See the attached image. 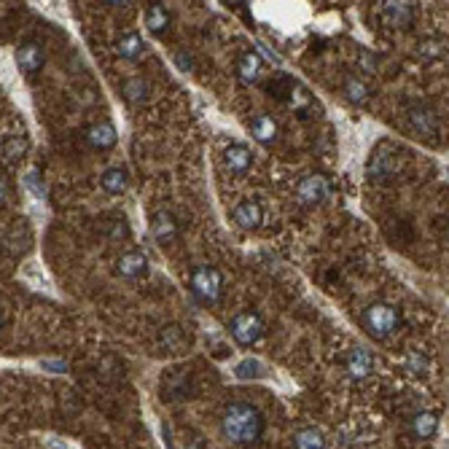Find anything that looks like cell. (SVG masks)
Masks as SVG:
<instances>
[{
    "mask_svg": "<svg viewBox=\"0 0 449 449\" xmlns=\"http://www.w3.org/2000/svg\"><path fill=\"white\" fill-rule=\"evenodd\" d=\"M261 431H264V417L256 407L237 401L223 412V436L232 444H253Z\"/></svg>",
    "mask_w": 449,
    "mask_h": 449,
    "instance_id": "cell-1",
    "label": "cell"
},
{
    "mask_svg": "<svg viewBox=\"0 0 449 449\" xmlns=\"http://www.w3.org/2000/svg\"><path fill=\"white\" fill-rule=\"evenodd\" d=\"M363 328H366L368 334L374 337V339H387V337H393L398 326H401V313L395 310L393 304H371L363 310Z\"/></svg>",
    "mask_w": 449,
    "mask_h": 449,
    "instance_id": "cell-2",
    "label": "cell"
},
{
    "mask_svg": "<svg viewBox=\"0 0 449 449\" xmlns=\"http://www.w3.org/2000/svg\"><path fill=\"white\" fill-rule=\"evenodd\" d=\"M191 288H194V293L202 301L213 304V301H218L221 293H223V277H221V272H218L216 267L199 264V267L191 272Z\"/></svg>",
    "mask_w": 449,
    "mask_h": 449,
    "instance_id": "cell-3",
    "label": "cell"
},
{
    "mask_svg": "<svg viewBox=\"0 0 449 449\" xmlns=\"http://www.w3.org/2000/svg\"><path fill=\"white\" fill-rule=\"evenodd\" d=\"M229 331H232V337L237 344H243V347H250V344H256L261 339V334H264V320H261L256 313H240L234 317L232 323H229Z\"/></svg>",
    "mask_w": 449,
    "mask_h": 449,
    "instance_id": "cell-4",
    "label": "cell"
},
{
    "mask_svg": "<svg viewBox=\"0 0 449 449\" xmlns=\"http://www.w3.org/2000/svg\"><path fill=\"white\" fill-rule=\"evenodd\" d=\"M401 153L390 146H380V148L371 153V159H368V173L374 177H380V180H390L401 173Z\"/></svg>",
    "mask_w": 449,
    "mask_h": 449,
    "instance_id": "cell-5",
    "label": "cell"
},
{
    "mask_svg": "<svg viewBox=\"0 0 449 449\" xmlns=\"http://www.w3.org/2000/svg\"><path fill=\"white\" fill-rule=\"evenodd\" d=\"M407 122L417 137H431L433 140L438 135V116L431 108H425V105H412L407 113Z\"/></svg>",
    "mask_w": 449,
    "mask_h": 449,
    "instance_id": "cell-6",
    "label": "cell"
},
{
    "mask_svg": "<svg viewBox=\"0 0 449 449\" xmlns=\"http://www.w3.org/2000/svg\"><path fill=\"white\" fill-rule=\"evenodd\" d=\"M296 194L304 204H320L328 197V180L323 175H307L296 186Z\"/></svg>",
    "mask_w": 449,
    "mask_h": 449,
    "instance_id": "cell-7",
    "label": "cell"
},
{
    "mask_svg": "<svg viewBox=\"0 0 449 449\" xmlns=\"http://www.w3.org/2000/svg\"><path fill=\"white\" fill-rule=\"evenodd\" d=\"M261 221H264V210H261V204L256 199H245V202H240L234 207V223L240 229L253 232V229L261 226Z\"/></svg>",
    "mask_w": 449,
    "mask_h": 449,
    "instance_id": "cell-8",
    "label": "cell"
},
{
    "mask_svg": "<svg viewBox=\"0 0 449 449\" xmlns=\"http://www.w3.org/2000/svg\"><path fill=\"white\" fill-rule=\"evenodd\" d=\"M382 19L390 25V28H409L414 22V6L412 3H385L382 6Z\"/></svg>",
    "mask_w": 449,
    "mask_h": 449,
    "instance_id": "cell-9",
    "label": "cell"
},
{
    "mask_svg": "<svg viewBox=\"0 0 449 449\" xmlns=\"http://www.w3.org/2000/svg\"><path fill=\"white\" fill-rule=\"evenodd\" d=\"M344 368H347L350 380H366L371 374V368H374V358L363 347H355L353 353L347 355V361H344Z\"/></svg>",
    "mask_w": 449,
    "mask_h": 449,
    "instance_id": "cell-10",
    "label": "cell"
},
{
    "mask_svg": "<svg viewBox=\"0 0 449 449\" xmlns=\"http://www.w3.org/2000/svg\"><path fill=\"white\" fill-rule=\"evenodd\" d=\"M237 73H240V78L245 83H256L261 78V73H264V59H261L259 52H253V49H247L240 54L237 59Z\"/></svg>",
    "mask_w": 449,
    "mask_h": 449,
    "instance_id": "cell-11",
    "label": "cell"
},
{
    "mask_svg": "<svg viewBox=\"0 0 449 449\" xmlns=\"http://www.w3.org/2000/svg\"><path fill=\"white\" fill-rule=\"evenodd\" d=\"M119 274L127 277V280H137V277H143V274L148 272V259H146V253H140V250H129V253H124L122 259H119Z\"/></svg>",
    "mask_w": 449,
    "mask_h": 449,
    "instance_id": "cell-12",
    "label": "cell"
},
{
    "mask_svg": "<svg viewBox=\"0 0 449 449\" xmlns=\"http://www.w3.org/2000/svg\"><path fill=\"white\" fill-rule=\"evenodd\" d=\"M86 140H89V146L97 151H108L116 146V127L110 122H100V124H92L89 129H86Z\"/></svg>",
    "mask_w": 449,
    "mask_h": 449,
    "instance_id": "cell-13",
    "label": "cell"
},
{
    "mask_svg": "<svg viewBox=\"0 0 449 449\" xmlns=\"http://www.w3.org/2000/svg\"><path fill=\"white\" fill-rule=\"evenodd\" d=\"M151 234H153V240L162 243V245L173 243L177 237L175 218L170 216V213H153V218H151Z\"/></svg>",
    "mask_w": 449,
    "mask_h": 449,
    "instance_id": "cell-14",
    "label": "cell"
},
{
    "mask_svg": "<svg viewBox=\"0 0 449 449\" xmlns=\"http://www.w3.org/2000/svg\"><path fill=\"white\" fill-rule=\"evenodd\" d=\"M223 164H226L229 173L243 175V173L250 170V164H253V153H250L245 146H229V148L223 151Z\"/></svg>",
    "mask_w": 449,
    "mask_h": 449,
    "instance_id": "cell-15",
    "label": "cell"
},
{
    "mask_svg": "<svg viewBox=\"0 0 449 449\" xmlns=\"http://www.w3.org/2000/svg\"><path fill=\"white\" fill-rule=\"evenodd\" d=\"M250 135L256 137L259 143H274V137H277V124H274L272 116H267V113H256L253 119H250Z\"/></svg>",
    "mask_w": 449,
    "mask_h": 449,
    "instance_id": "cell-16",
    "label": "cell"
},
{
    "mask_svg": "<svg viewBox=\"0 0 449 449\" xmlns=\"http://www.w3.org/2000/svg\"><path fill=\"white\" fill-rule=\"evenodd\" d=\"M16 62L25 73H35L43 65V49L38 43H22L19 52H16Z\"/></svg>",
    "mask_w": 449,
    "mask_h": 449,
    "instance_id": "cell-17",
    "label": "cell"
},
{
    "mask_svg": "<svg viewBox=\"0 0 449 449\" xmlns=\"http://www.w3.org/2000/svg\"><path fill=\"white\" fill-rule=\"evenodd\" d=\"M438 431V417L433 412H417L414 420H412V433L417 438H433Z\"/></svg>",
    "mask_w": 449,
    "mask_h": 449,
    "instance_id": "cell-18",
    "label": "cell"
},
{
    "mask_svg": "<svg viewBox=\"0 0 449 449\" xmlns=\"http://www.w3.org/2000/svg\"><path fill=\"white\" fill-rule=\"evenodd\" d=\"M146 25L153 35H162L167 33V25H170V14H167V8H164L162 3H151L148 11H146Z\"/></svg>",
    "mask_w": 449,
    "mask_h": 449,
    "instance_id": "cell-19",
    "label": "cell"
},
{
    "mask_svg": "<svg viewBox=\"0 0 449 449\" xmlns=\"http://www.w3.org/2000/svg\"><path fill=\"white\" fill-rule=\"evenodd\" d=\"M127 183H129V177H127V170H122V167H110V170L103 173V189L108 191V194H113V197L124 194Z\"/></svg>",
    "mask_w": 449,
    "mask_h": 449,
    "instance_id": "cell-20",
    "label": "cell"
},
{
    "mask_svg": "<svg viewBox=\"0 0 449 449\" xmlns=\"http://www.w3.org/2000/svg\"><path fill=\"white\" fill-rule=\"evenodd\" d=\"M116 52L124 59H137V57H143V52H146V43H143V38L137 33H127V35H122V41L116 43Z\"/></svg>",
    "mask_w": 449,
    "mask_h": 449,
    "instance_id": "cell-21",
    "label": "cell"
},
{
    "mask_svg": "<svg viewBox=\"0 0 449 449\" xmlns=\"http://www.w3.org/2000/svg\"><path fill=\"white\" fill-rule=\"evenodd\" d=\"M234 377H237V380H264V377H267V366H264L261 361H256V358H245V361L237 363Z\"/></svg>",
    "mask_w": 449,
    "mask_h": 449,
    "instance_id": "cell-22",
    "label": "cell"
},
{
    "mask_svg": "<svg viewBox=\"0 0 449 449\" xmlns=\"http://www.w3.org/2000/svg\"><path fill=\"white\" fill-rule=\"evenodd\" d=\"M293 447L296 449H326V438L320 431L315 428H301L296 438H293Z\"/></svg>",
    "mask_w": 449,
    "mask_h": 449,
    "instance_id": "cell-23",
    "label": "cell"
},
{
    "mask_svg": "<svg viewBox=\"0 0 449 449\" xmlns=\"http://www.w3.org/2000/svg\"><path fill=\"white\" fill-rule=\"evenodd\" d=\"M124 97L129 100V103H143L146 97H148V81L146 78H140V76H135V78H127L122 86Z\"/></svg>",
    "mask_w": 449,
    "mask_h": 449,
    "instance_id": "cell-24",
    "label": "cell"
},
{
    "mask_svg": "<svg viewBox=\"0 0 449 449\" xmlns=\"http://www.w3.org/2000/svg\"><path fill=\"white\" fill-rule=\"evenodd\" d=\"M344 97L355 103V105H366L368 103V86L363 81H358V78H347L344 81Z\"/></svg>",
    "mask_w": 449,
    "mask_h": 449,
    "instance_id": "cell-25",
    "label": "cell"
},
{
    "mask_svg": "<svg viewBox=\"0 0 449 449\" xmlns=\"http://www.w3.org/2000/svg\"><path fill=\"white\" fill-rule=\"evenodd\" d=\"M293 83L291 78H286V76H280V78H274L269 86H267V92H269V97H274V100H283L286 103L288 95H291V89H293Z\"/></svg>",
    "mask_w": 449,
    "mask_h": 449,
    "instance_id": "cell-26",
    "label": "cell"
},
{
    "mask_svg": "<svg viewBox=\"0 0 449 449\" xmlns=\"http://www.w3.org/2000/svg\"><path fill=\"white\" fill-rule=\"evenodd\" d=\"M417 54H420L422 59H441V57H444V43L436 41V38L422 41L420 46H417Z\"/></svg>",
    "mask_w": 449,
    "mask_h": 449,
    "instance_id": "cell-27",
    "label": "cell"
},
{
    "mask_svg": "<svg viewBox=\"0 0 449 449\" xmlns=\"http://www.w3.org/2000/svg\"><path fill=\"white\" fill-rule=\"evenodd\" d=\"M286 103H291L293 108H299V110H307L310 108V103H313V97H310V92H307L304 86L293 83V89H291V95H288Z\"/></svg>",
    "mask_w": 449,
    "mask_h": 449,
    "instance_id": "cell-28",
    "label": "cell"
},
{
    "mask_svg": "<svg viewBox=\"0 0 449 449\" xmlns=\"http://www.w3.org/2000/svg\"><path fill=\"white\" fill-rule=\"evenodd\" d=\"M25 151H28V140L25 137H11L3 146V156L6 159H19V156H25Z\"/></svg>",
    "mask_w": 449,
    "mask_h": 449,
    "instance_id": "cell-29",
    "label": "cell"
},
{
    "mask_svg": "<svg viewBox=\"0 0 449 449\" xmlns=\"http://www.w3.org/2000/svg\"><path fill=\"white\" fill-rule=\"evenodd\" d=\"M407 368L412 374H425L428 371V358H422L420 353H409L407 355Z\"/></svg>",
    "mask_w": 449,
    "mask_h": 449,
    "instance_id": "cell-30",
    "label": "cell"
},
{
    "mask_svg": "<svg viewBox=\"0 0 449 449\" xmlns=\"http://www.w3.org/2000/svg\"><path fill=\"white\" fill-rule=\"evenodd\" d=\"M180 339H183V337H180V328H177V326L164 328L162 342L167 344V347H170V350H177V347H180Z\"/></svg>",
    "mask_w": 449,
    "mask_h": 449,
    "instance_id": "cell-31",
    "label": "cell"
},
{
    "mask_svg": "<svg viewBox=\"0 0 449 449\" xmlns=\"http://www.w3.org/2000/svg\"><path fill=\"white\" fill-rule=\"evenodd\" d=\"M127 234H129L127 221H124V218H116V221H113V229H110V237H113V240H119V237H127Z\"/></svg>",
    "mask_w": 449,
    "mask_h": 449,
    "instance_id": "cell-32",
    "label": "cell"
},
{
    "mask_svg": "<svg viewBox=\"0 0 449 449\" xmlns=\"http://www.w3.org/2000/svg\"><path fill=\"white\" fill-rule=\"evenodd\" d=\"M25 183H28V189L33 191V194H38V197H43L46 191H43V183H41V177L35 175V173H30L28 177H25Z\"/></svg>",
    "mask_w": 449,
    "mask_h": 449,
    "instance_id": "cell-33",
    "label": "cell"
},
{
    "mask_svg": "<svg viewBox=\"0 0 449 449\" xmlns=\"http://www.w3.org/2000/svg\"><path fill=\"white\" fill-rule=\"evenodd\" d=\"M175 65L183 70V73H189V70H191V57L186 54V52H175Z\"/></svg>",
    "mask_w": 449,
    "mask_h": 449,
    "instance_id": "cell-34",
    "label": "cell"
},
{
    "mask_svg": "<svg viewBox=\"0 0 449 449\" xmlns=\"http://www.w3.org/2000/svg\"><path fill=\"white\" fill-rule=\"evenodd\" d=\"M361 65H363V68H366L368 73H371V70L377 68V62H374V57H371V54H366V52H363V54H361Z\"/></svg>",
    "mask_w": 449,
    "mask_h": 449,
    "instance_id": "cell-35",
    "label": "cell"
},
{
    "mask_svg": "<svg viewBox=\"0 0 449 449\" xmlns=\"http://www.w3.org/2000/svg\"><path fill=\"white\" fill-rule=\"evenodd\" d=\"M43 368H57V371H65V363L62 361H41Z\"/></svg>",
    "mask_w": 449,
    "mask_h": 449,
    "instance_id": "cell-36",
    "label": "cell"
},
{
    "mask_svg": "<svg viewBox=\"0 0 449 449\" xmlns=\"http://www.w3.org/2000/svg\"><path fill=\"white\" fill-rule=\"evenodd\" d=\"M6 199H8V183L0 177V204H6Z\"/></svg>",
    "mask_w": 449,
    "mask_h": 449,
    "instance_id": "cell-37",
    "label": "cell"
},
{
    "mask_svg": "<svg viewBox=\"0 0 449 449\" xmlns=\"http://www.w3.org/2000/svg\"><path fill=\"white\" fill-rule=\"evenodd\" d=\"M46 444H49V449H70L68 444H62V441H54V438H49Z\"/></svg>",
    "mask_w": 449,
    "mask_h": 449,
    "instance_id": "cell-38",
    "label": "cell"
}]
</instances>
